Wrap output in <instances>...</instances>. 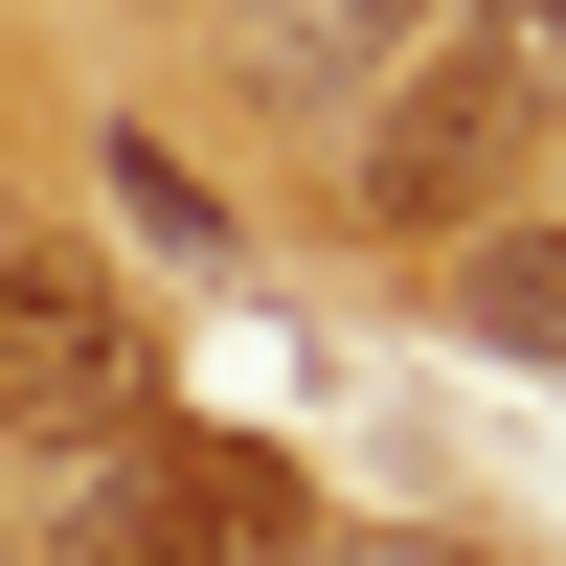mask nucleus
Segmentation results:
<instances>
[{
    "label": "nucleus",
    "instance_id": "f257e3e1",
    "mask_svg": "<svg viewBox=\"0 0 566 566\" xmlns=\"http://www.w3.org/2000/svg\"><path fill=\"white\" fill-rule=\"evenodd\" d=\"M114 453H159V340L114 317V272L91 250H0V476H114Z\"/></svg>",
    "mask_w": 566,
    "mask_h": 566
},
{
    "label": "nucleus",
    "instance_id": "f03ea898",
    "mask_svg": "<svg viewBox=\"0 0 566 566\" xmlns=\"http://www.w3.org/2000/svg\"><path fill=\"white\" fill-rule=\"evenodd\" d=\"M431 23L453 0H227V91L295 114V136H363L408 69H431Z\"/></svg>",
    "mask_w": 566,
    "mask_h": 566
},
{
    "label": "nucleus",
    "instance_id": "7ed1b4c3",
    "mask_svg": "<svg viewBox=\"0 0 566 566\" xmlns=\"http://www.w3.org/2000/svg\"><path fill=\"white\" fill-rule=\"evenodd\" d=\"M453 317H476V363H566V205H499L453 250Z\"/></svg>",
    "mask_w": 566,
    "mask_h": 566
},
{
    "label": "nucleus",
    "instance_id": "20e7f679",
    "mask_svg": "<svg viewBox=\"0 0 566 566\" xmlns=\"http://www.w3.org/2000/svg\"><path fill=\"white\" fill-rule=\"evenodd\" d=\"M91 181H114V227H136L159 272H205V250H227V181H181V136H136V114H114V159H91Z\"/></svg>",
    "mask_w": 566,
    "mask_h": 566
},
{
    "label": "nucleus",
    "instance_id": "39448f33",
    "mask_svg": "<svg viewBox=\"0 0 566 566\" xmlns=\"http://www.w3.org/2000/svg\"><path fill=\"white\" fill-rule=\"evenodd\" d=\"M295 566H476V544H340V522H317V544H295Z\"/></svg>",
    "mask_w": 566,
    "mask_h": 566
}]
</instances>
